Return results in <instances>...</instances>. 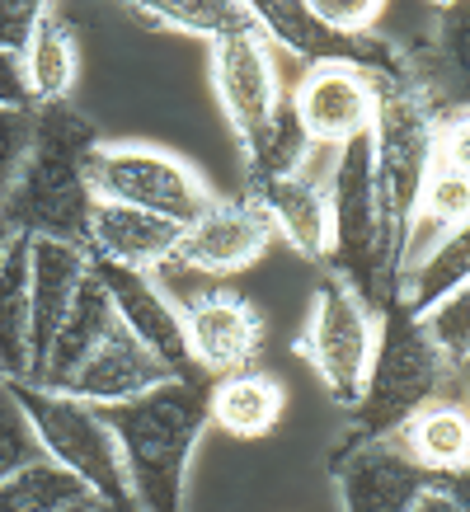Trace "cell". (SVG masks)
<instances>
[{"label":"cell","instance_id":"cell-41","mask_svg":"<svg viewBox=\"0 0 470 512\" xmlns=\"http://www.w3.org/2000/svg\"><path fill=\"white\" fill-rule=\"evenodd\" d=\"M90 508H94V503H90ZM90 508H76V512H90Z\"/></svg>","mask_w":470,"mask_h":512},{"label":"cell","instance_id":"cell-19","mask_svg":"<svg viewBox=\"0 0 470 512\" xmlns=\"http://www.w3.org/2000/svg\"><path fill=\"white\" fill-rule=\"evenodd\" d=\"M29 240V235H24ZM90 278V254L85 245H66V240H29V306H33V372L47 357L57 329L66 325V315L76 306L80 287ZM29 372V376H33Z\"/></svg>","mask_w":470,"mask_h":512},{"label":"cell","instance_id":"cell-13","mask_svg":"<svg viewBox=\"0 0 470 512\" xmlns=\"http://www.w3.org/2000/svg\"><path fill=\"white\" fill-rule=\"evenodd\" d=\"M329 475L344 512H409L433 484V475L409 456L400 437L344 442L329 461Z\"/></svg>","mask_w":470,"mask_h":512},{"label":"cell","instance_id":"cell-14","mask_svg":"<svg viewBox=\"0 0 470 512\" xmlns=\"http://www.w3.org/2000/svg\"><path fill=\"white\" fill-rule=\"evenodd\" d=\"M268 240V217L259 212V202L250 198H212L198 221L184 226V240L174 249V264L198 278H235L264 259Z\"/></svg>","mask_w":470,"mask_h":512},{"label":"cell","instance_id":"cell-7","mask_svg":"<svg viewBox=\"0 0 470 512\" xmlns=\"http://www.w3.org/2000/svg\"><path fill=\"white\" fill-rule=\"evenodd\" d=\"M90 188L94 202L137 207V212L165 217L174 226L198 221L217 198L212 184L184 156L141 146V141H99L90 156Z\"/></svg>","mask_w":470,"mask_h":512},{"label":"cell","instance_id":"cell-31","mask_svg":"<svg viewBox=\"0 0 470 512\" xmlns=\"http://www.w3.org/2000/svg\"><path fill=\"white\" fill-rule=\"evenodd\" d=\"M311 10L339 38H367L376 29V19L386 15L381 0H311Z\"/></svg>","mask_w":470,"mask_h":512},{"label":"cell","instance_id":"cell-10","mask_svg":"<svg viewBox=\"0 0 470 512\" xmlns=\"http://www.w3.org/2000/svg\"><path fill=\"white\" fill-rule=\"evenodd\" d=\"M212 90L231 123V137L240 146V165L259 151L273 113L282 109L278 71H273V47L259 29H245L235 38L212 43Z\"/></svg>","mask_w":470,"mask_h":512},{"label":"cell","instance_id":"cell-39","mask_svg":"<svg viewBox=\"0 0 470 512\" xmlns=\"http://www.w3.org/2000/svg\"><path fill=\"white\" fill-rule=\"evenodd\" d=\"M90 512H137V508H104V503H94Z\"/></svg>","mask_w":470,"mask_h":512},{"label":"cell","instance_id":"cell-22","mask_svg":"<svg viewBox=\"0 0 470 512\" xmlns=\"http://www.w3.org/2000/svg\"><path fill=\"white\" fill-rule=\"evenodd\" d=\"M113 306H109V292L99 287V278H94V264H90V278H85V287H80L76 306H71V315H66V325L57 329V339H52V348H47V357L38 362V372L24 381V386H38V390H62L71 376H76V367L85 362V357L104 343V334L113 329Z\"/></svg>","mask_w":470,"mask_h":512},{"label":"cell","instance_id":"cell-11","mask_svg":"<svg viewBox=\"0 0 470 512\" xmlns=\"http://www.w3.org/2000/svg\"><path fill=\"white\" fill-rule=\"evenodd\" d=\"M287 104L315 151H344L348 141L376 132L381 90L358 66H306Z\"/></svg>","mask_w":470,"mask_h":512},{"label":"cell","instance_id":"cell-30","mask_svg":"<svg viewBox=\"0 0 470 512\" xmlns=\"http://www.w3.org/2000/svg\"><path fill=\"white\" fill-rule=\"evenodd\" d=\"M43 461V447L33 437V423L19 404L15 386H0V480H10L15 470Z\"/></svg>","mask_w":470,"mask_h":512},{"label":"cell","instance_id":"cell-20","mask_svg":"<svg viewBox=\"0 0 470 512\" xmlns=\"http://www.w3.org/2000/svg\"><path fill=\"white\" fill-rule=\"evenodd\" d=\"M325 184L329 174L320 179V174L301 170L292 179H273L250 198L268 217V231L282 235L306 264H329L334 259V217H329Z\"/></svg>","mask_w":470,"mask_h":512},{"label":"cell","instance_id":"cell-35","mask_svg":"<svg viewBox=\"0 0 470 512\" xmlns=\"http://www.w3.org/2000/svg\"><path fill=\"white\" fill-rule=\"evenodd\" d=\"M438 160L461 174H470V113L438 118Z\"/></svg>","mask_w":470,"mask_h":512},{"label":"cell","instance_id":"cell-32","mask_svg":"<svg viewBox=\"0 0 470 512\" xmlns=\"http://www.w3.org/2000/svg\"><path fill=\"white\" fill-rule=\"evenodd\" d=\"M29 141H33V113L0 109V198L10 193V184H15L19 170H24Z\"/></svg>","mask_w":470,"mask_h":512},{"label":"cell","instance_id":"cell-21","mask_svg":"<svg viewBox=\"0 0 470 512\" xmlns=\"http://www.w3.org/2000/svg\"><path fill=\"white\" fill-rule=\"evenodd\" d=\"M287 414V390L278 376L245 367L221 381H207V423L231 437H268Z\"/></svg>","mask_w":470,"mask_h":512},{"label":"cell","instance_id":"cell-1","mask_svg":"<svg viewBox=\"0 0 470 512\" xmlns=\"http://www.w3.org/2000/svg\"><path fill=\"white\" fill-rule=\"evenodd\" d=\"M109 423L137 512H188L184 484L193 451L207 437V381L170 376L137 400L99 409Z\"/></svg>","mask_w":470,"mask_h":512},{"label":"cell","instance_id":"cell-4","mask_svg":"<svg viewBox=\"0 0 470 512\" xmlns=\"http://www.w3.org/2000/svg\"><path fill=\"white\" fill-rule=\"evenodd\" d=\"M452 381L447 357L428 334L419 315H409L400 301L381 311V334H376V357L362 400L353 409V428L348 442H381V437H400L405 423L442 400V390Z\"/></svg>","mask_w":470,"mask_h":512},{"label":"cell","instance_id":"cell-23","mask_svg":"<svg viewBox=\"0 0 470 512\" xmlns=\"http://www.w3.org/2000/svg\"><path fill=\"white\" fill-rule=\"evenodd\" d=\"M33 372V306H29V240L19 235L0 264V376L24 386Z\"/></svg>","mask_w":470,"mask_h":512},{"label":"cell","instance_id":"cell-9","mask_svg":"<svg viewBox=\"0 0 470 512\" xmlns=\"http://www.w3.org/2000/svg\"><path fill=\"white\" fill-rule=\"evenodd\" d=\"M254 29L264 33L268 47H282L287 57H301L306 66H358L376 85H400L409 80L400 47L381 38H339L315 19L311 0H254Z\"/></svg>","mask_w":470,"mask_h":512},{"label":"cell","instance_id":"cell-16","mask_svg":"<svg viewBox=\"0 0 470 512\" xmlns=\"http://www.w3.org/2000/svg\"><path fill=\"white\" fill-rule=\"evenodd\" d=\"M433 33L405 57L409 85L423 94L433 118L470 113V0L438 5Z\"/></svg>","mask_w":470,"mask_h":512},{"label":"cell","instance_id":"cell-40","mask_svg":"<svg viewBox=\"0 0 470 512\" xmlns=\"http://www.w3.org/2000/svg\"><path fill=\"white\" fill-rule=\"evenodd\" d=\"M461 404H466V409H470V395H466V400H461Z\"/></svg>","mask_w":470,"mask_h":512},{"label":"cell","instance_id":"cell-36","mask_svg":"<svg viewBox=\"0 0 470 512\" xmlns=\"http://www.w3.org/2000/svg\"><path fill=\"white\" fill-rule=\"evenodd\" d=\"M433 489H442V494L452 498L456 508L470 512V466L452 470V475H433Z\"/></svg>","mask_w":470,"mask_h":512},{"label":"cell","instance_id":"cell-24","mask_svg":"<svg viewBox=\"0 0 470 512\" xmlns=\"http://www.w3.org/2000/svg\"><path fill=\"white\" fill-rule=\"evenodd\" d=\"M400 442L428 475H452L470 466V409L461 400H433L405 423Z\"/></svg>","mask_w":470,"mask_h":512},{"label":"cell","instance_id":"cell-6","mask_svg":"<svg viewBox=\"0 0 470 512\" xmlns=\"http://www.w3.org/2000/svg\"><path fill=\"white\" fill-rule=\"evenodd\" d=\"M19 404L33 423V437L52 466H62L66 475H76L85 484V494L104 508H137L132 489L123 475V456L113 442L104 414L85 400H71L62 390H38V386H15Z\"/></svg>","mask_w":470,"mask_h":512},{"label":"cell","instance_id":"cell-8","mask_svg":"<svg viewBox=\"0 0 470 512\" xmlns=\"http://www.w3.org/2000/svg\"><path fill=\"white\" fill-rule=\"evenodd\" d=\"M329 217H334V259L339 278H348L376 311L391 306V296L381 287V268H376V245H381V226H376V151L372 137L348 141L344 151H334V170H329Z\"/></svg>","mask_w":470,"mask_h":512},{"label":"cell","instance_id":"cell-34","mask_svg":"<svg viewBox=\"0 0 470 512\" xmlns=\"http://www.w3.org/2000/svg\"><path fill=\"white\" fill-rule=\"evenodd\" d=\"M0 109L10 113H33V90H29V66L19 52H0Z\"/></svg>","mask_w":470,"mask_h":512},{"label":"cell","instance_id":"cell-2","mask_svg":"<svg viewBox=\"0 0 470 512\" xmlns=\"http://www.w3.org/2000/svg\"><path fill=\"white\" fill-rule=\"evenodd\" d=\"M99 146V132L85 113L66 104H38L33 109V141L24 170L0 198V217L19 235H43L85 245L94 188H90V156Z\"/></svg>","mask_w":470,"mask_h":512},{"label":"cell","instance_id":"cell-26","mask_svg":"<svg viewBox=\"0 0 470 512\" xmlns=\"http://www.w3.org/2000/svg\"><path fill=\"white\" fill-rule=\"evenodd\" d=\"M132 15L151 19L156 29L203 38V43H221V38L254 29L245 0H151V5H132Z\"/></svg>","mask_w":470,"mask_h":512},{"label":"cell","instance_id":"cell-15","mask_svg":"<svg viewBox=\"0 0 470 512\" xmlns=\"http://www.w3.org/2000/svg\"><path fill=\"white\" fill-rule=\"evenodd\" d=\"M94 264V259H90ZM94 278L109 292V306L118 315V325L146 348L151 357H160L174 376H198L188 367V348H184V315L170 296L160 292V282L151 273H132V268H113V264H94ZM203 381V376H198Z\"/></svg>","mask_w":470,"mask_h":512},{"label":"cell","instance_id":"cell-25","mask_svg":"<svg viewBox=\"0 0 470 512\" xmlns=\"http://www.w3.org/2000/svg\"><path fill=\"white\" fill-rule=\"evenodd\" d=\"M24 66H29L33 104H66L71 99L80 76V43L76 29L62 19V10H52V5L43 10L29 52H24Z\"/></svg>","mask_w":470,"mask_h":512},{"label":"cell","instance_id":"cell-33","mask_svg":"<svg viewBox=\"0 0 470 512\" xmlns=\"http://www.w3.org/2000/svg\"><path fill=\"white\" fill-rule=\"evenodd\" d=\"M43 0H0V52H29L33 29L43 19Z\"/></svg>","mask_w":470,"mask_h":512},{"label":"cell","instance_id":"cell-18","mask_svg":"<svg viewBox=\"0 0 470 512\" xmlns=\"http://www.w3.org/2000/svg\"><path fill=\"white\" fill-rule=\"evenodd\" d=\"M170 376L174 372L160 362V357H151L118 320H113L104 343L80 362L76 376L62 386V395L85 400V404H94V409H113V404H127V400H137V395H146V390L165 386Z\"/></svg>","mask_w":470,"mask_h":512},{"label":"cell","instance_id":"cell-3","mask_svg":"<svg viewBox=\"0 0 470 512\" xmlns=\"http://www.w3.org/2000/svg\"><path fill=\"white\" fill-rule=\"evenodd\" d=\"M381 104H376V226H381V245H376V268H381V287L395 301V282H400V254H405V235L419 207L423 179L438 160V118L423 104V94L400 80V85H376Z\"/></svg>","mask_w":470,"mask_h":512},{"label":"cell","instance_id":"cell-17","mask_svg":"<svg viewBox=\"0 0 470 512\" xmlns=\"http://www.w3.org/2000/svg\"><path fill=\"white\" fill-rule=\"evenodd\" d=\"M179 240H184V226L137 212V207H118V202H94L90 226H85V254L94 264L132 268V273H156L174 264Z\"/></svg>","mask_w":470,"mask_h":512},{"label":"cell","instance_id":"cell-27","mask_svg":"<svg viewBox=\"0 0 470 512\" xmlns=\"http://www.w3.org/2000/svg\"><path fill=\"white\" fill-rule=\"evenodd\" d=\"M466 282H470V221L461 231L447 235V240L400 282L395 301H400L409 315H428L442 296H452L456 287H466Z\"/></svg>","mask_w":470,"mask_h":512},{"label":"cell","instance_id":"cell-12","mask_svg":"<svg viewBox=\"0 0 470 512\" xmlns=\"http://www.w3.org/2000/svg\"><path fill=\"white\" fill-rule=\"evenodd\" d=\"M179 315H184L188 367L203 381H221V376L254 367V357L264 348V325L245 296L226 292V287H203L179 306Z\"/></svg>","mask_w":470,"mask_h":512},{"label":"cell","instance_id":"cell-38","mask_svg":"<svg viewBox=\"0 0 470 512\" xmlns=\"http://www.w3.org/2000/svg\"><path fill=\"white\" fill-rule=\"evenodd\" d=\"M15 240H19V231H15V226H10L5 217H0V264H5V254L15 249Z\"/></svg>","mask_w":470,"mask_h":512},{"label":"cell","instance_id":"cell-29","mask_svg":"<svg viewBox=\"0 0 470 512\" xmlns=\"http://www.w3.org/2000/svg\"><path fill=\"white\" fill-rule=\"evenodd\" d=\"M433 343H438V353L447 357V367L452 372H466L470 367V282L466 287H456L452 296H442L438 306L428 315H419Z\"/></svg>","mask_w":470,"mask_h":512},{"label":"cell","instance_id":"cell-42","mask_svg":"<svg viewBox=\"0 0 470 512\" xmlns=\"http://www.w3.org/2000/svg\"><path fill=\"white\" fill-rule=\"evenodd\" d=\"M0 386H10V381H5V376H0Z\"/></svg>","mask_w":470,"mask_h":512},{"label":"cell","instance_id":"cell-5","mask_svg":"<svg viewBox=\"0 0 470 512\" xmlns=\"http://www.w3.org/2000/svg\"><path fill=\"white\" fill-rule=\"evenodd\" d=\"M376 334H381V311L353 287L348 278H325L311 296L306 325L297 334V353L306 357L339 409H358L367 372L376 357Z\"/></svg>","mask_w":470,"mask_h":512},{"label":"cell","instance_id":"cell-37","mask_svg":"<svg viewBox=\"0 0 470 512\" xmlns=\"http://www.w3.org/2000/svg\"><path fill=\"white\" fill-rule=\"evenodd\" d=\"M409 512H466V508H456V503H452L447 494H442V489H433V484H428V494H423Z\"/></svg>","mask_w":470,"mask_h":512},{"label":"cell","instance_id":"cell-28","mask_svg":"<svg viewBox=\"0 0 470 512\" xmlns=\"http://www.w3.org/2000/svg\"><path fill=\"white\" fill-rule=\"evenodd\" d=\"M90 503L94 498L85 494V484L62 466H52L47 456L0 480V512H76Z\"/></svg>","mask_w":470,"mask_h":512}]
</instances>
